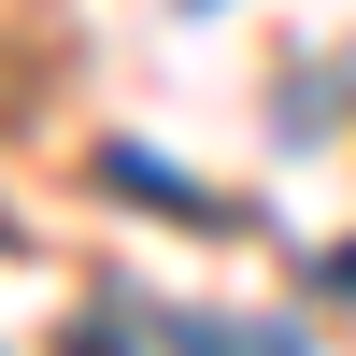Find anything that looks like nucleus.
Segmentation results:
<instances>
[{"instance_id": "f257e3e1", "label": "nucleus", "mask_w": 356, "mask_h": 356, "mask_svg": "<svg viewBox=\"0 0 356 356\" xmlns=\"http://www.w3.org/2000/svg\"><path fill=\"white\" fill-rule=\"evenodd\" d=\"M100 171H114V186H143V200H157V214H228V200H200L186 171H171V157H143V143H114Z\"/></svg>"}, {"instance_id": "f03ea898", "label": "nucleus", "mask_w": 356, "mask_h": 356, "mask_svg": "<svg viewBox=\"0 0 356 356\" xmlns=\"http://www.w3.org/2000/svg\"><path fill=\"white\" fill-rule=\"evenodd\" d=\"M328 285H356V257H328Z\"/></svg>"}]
</instances>
